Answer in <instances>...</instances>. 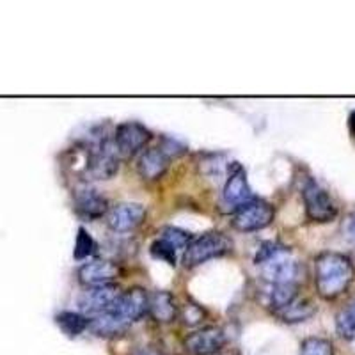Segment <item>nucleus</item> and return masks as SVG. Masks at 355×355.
<instances>
[{
    "label": "nucleus",
    "mask_w": 355,
    "mask_h": 355,
    "mask_svg": "<svg viewBox=\"0 0 355 355\" xmlns=\"http://www.w3.org/2000/svg\"><path fill=\"white\" fill-rule=\"evenodd\" d=\"M222 199L226 202V206L234 208V211L239 210L240 206L247 205L249 201L254 199L252 189H250L249 182H247V173L239 162L231 164L230 171H227L226 185L222 189Z\"/></svg>",
    "instance_id": "obj_10"
},
{
    "label": "nucleus",
    "mask_w": 355,
    "mask_h": 355,
    "mask_svg": "<svg viewBox=\"0 0 355 355\" xmlns=\"http://www.w3.org/2000/svg\"><path fill=\"white\" fill-rule=\"evenodd\" d=\"M290 254V252H288ZM288 254L279 256L272 261L265 263L263 277L265 281L274 284H299L302 279V265L288 258Z\"/></svg>",
    "instance_id": "obj_15"
},
{
    "label": "nucleus",
    "mask_w": 355,
    "mask_h": 355,
    "mask_svg": "<svg viewBox=\"0 0 355 355\" xmlns=\"http://www.w3.org/2000/svg\"><path fill=\"white\" fill-rule=\"evenodd\" d=\"M348 130H350L352 137H355V110H352L348 116Z\"/></svg>",
    "instance_id": "obj_30"
},
{
    "label": "nucleus",
    "mask_w": 355,
    "mask_h": 355,
    "mask_svg": "<svg viewBox=\"0 0 355 355\" xmlns=\"http://www.w3.org/2000/svg\"><path fill=\"white\" fill-rule=\"evenodd\" d=\"M121 268L119 265L109 259H91V261L84 263L78 268V283L84 286H101V284H110L114 279L119 277Z\"/></svg>",
    "instance_id": "obj_14"
},
{
    "label": "nucleus",
    "mask_w": 355,
    "mask_h": 355,
    "mask_svg": "<svg viewBox=\"0 0 355 355\" xmlns=\"http://www.w3.org/2000/svg\"><path fill=\"white\" fill-rule=\"evenodd\" d=\"M148 309H150V293L144 288L133 286L126 291H121L107 311L123 320L126 325H132L144 318L148 315Z\"/></svg>",
    "instance_id": "obj_6"
},
{
    "label": "nucleus",
    "mask_w": 355,
    "mask_h": 355,
    "mask_svg": "<svg viewBox=\"0 0 355 355\" xmlns=\"http://www.w3.org/2000/svg\"><path fill=\"white\" fill-rule=\"evenodd\" d=\"M217 355H239V354H236V352H224V350H222L220 354H217Z\"/></svg>",
    "instance_id": "obj_31"
},
{
    "label": "nucleus",
    "mask_w": 355,
    "mask_h": 355,
    "mask_svg": "<svg viewBox=\"0 0 355 355\" xmlns=\"http://www.w3.org/2000/svg\"><path fill=\"white\" fill-rule=\"evenodd\" d=\"M98 249L96 240L89 234L85 227H78L77 242H75V250H73V258L75 259H85L89 256H93Z\"/></svg>",
    "instance_id": "obj_23"
},
{
    "label": "nucleus",
    "mask_w": 355,
    "mask_h": 355,
    "mask_svg": "<svg viewBox=\"0 0 355 355\" xmlns=\"http://www.w3.org/2000/svg\"><path fill=\"white\" fill-rule=\"evenodd\" d=\"M121 290L114 283L110 284H101V286H91L80 295L78 299V307L80 313L85 315L87 318H94V316L105 313L114 300L119 297Z\"/></svg>",
    "instance_id": "obj_11"
},
{
    "label": "nucleus",
    "mask_w": 355,
    "mask_h": 355,
    "mask_svg": "<svg viewBox=\"0 0 355 355\" xmlns=\"http://www.w3.org/2000/svg\"><path fill=\"white\" fill-rule=\"evenodd\" d=\"M275 217L274 206L263 199L254 198L247 205L240 206L233 215V227L242 233H250V231L265 230L270 226Z\"/></svg>",
    "instance_id": "obj_7"
},
{
    "label": "nucleus",
    "mask_w": 355,
    "mask_h": 355,
    "mask_svg": "<svg viewBox=\"0 0 355 355\" xmlns=\"http://www.w3.org/2000/svg\"><path fill=\"white\" fill-rule=\"evenodd\" d=\"M119 155H117L114 141L101 139L91 146L85 162V174L91 180H110L119 167Z\"/></svg>",
    "instance_id": "obj_5"
},
{
    "label": "nucleus",
    "mask_w": 355,
    "mask_h": 355,
    "mask_svg": "<svg viewBox=\"0 0 355 355\" xmlns=\"http://www.w3.org/2000/svg\"><path fill=\"white\" fill-rule=\"evenodd\" d=\"M130 355H166L164 352L153 350V348H137V350H133Z\"/></svg>",
    "instance_id": "obj_29"
},
{
    "label": "nucleus",
    "mask_w": 355,
    "mask_h": 355,
    "mask_svg": "<svg viewBox=\"0 0 355 355\" xmlns=\"http://www.w3.org/2000/svg\"><path fill=\"white\" fill-rule=\"evenodd\" d=\"M150 254L153 258L160 259V261H166L169 265H176L178 263V252L169 245L167 242H164L162 239H157L153 243L150 245Z\"/></svg>",
    "instance_id": "obj_27"
},
{
    "label": "nucleus",
    "mask_w": 355,
    "mask_h": 355,
    "mask_svg": "<svg viewBox=\"0 0 355 355\" xmlns=\"http://www.w3.org/2000/svg\"><path fill=\"white\" fill-rule=\"evenodd\" d=\"M231 250V240L220 231H206L201 236L192 240L189 249L185 250V261L187 266L194 268V266L202 265V263L210 261V259L222 258Z\"/></svg>",
    "instance_id": "obj_3"
},
{
    "label": "nucleus",
    "mask_w": 355,
    "mask_h": 355,
    "mask_svg": "<svg viewBox=\"0 0 355 355\" xmlns=\"http://www.w3.org/2000/svg\"><path fill=\"white\" fill-rule=\"evenodd\" d=\"M146 206L139 202H119L107 214V226L116 233H128L137 230L146 220Z\"/></svg>",
    "instance_id": "obj_12"
},
{
    "label": "nucleus",
    "mask_w": 355,
    "mask_h": 355,
    "mask_svg": "<svg viewBox=\"0 0 355 355\" xmlns=\"http://www.w3.org/2000/svg\"><path fill=\"white\" fill-rule=\"evenodd\" d=\"M158 239H162L164 242L169 243L176 252H185V250L189 249L190 243H192V240H194V236H192L189 231L182 230V227L167 226L164 227V230H160Z\"/></svg>",
    "instance_id": "obj_22"
},
{
    "label": "nucleus",
    "mask_w": 355,
    "mask_h": 355,
    "mask_svg": "<svg viewBox=\"0 0 355 355\" xmlns=\"http://www.w3.org/2000/svg\"><path fill=\"white\" fill-rule=\"evenodd\" d=\"M178 316L185 323L187 327H196L206 318V311L199 304L187 302L182 307H178Z\"/></svg>",
    "instance_id": "obj_26"
},
{
    "label": "nucleus",
    "mask_w": 355,
    "mask_h": 355,
    "mask_svg": "<svg viewBox=\"0 0 355 355\" xmlns=\"http://www.w3.org/2000/svg\"><path fill=\"white\" fill-rule=\"evenodd\" d=\"M302 199L306 215L309 220L318 224H327L338 217V206L327 190L323 189L316 180L309 178L302 187Z\"/></svg>",
    "instance_id": "obj_4"
},
{
    "label": "nucleus",
    "mask_w": 355,
    "mask_h": 355,
    "mask_svg": "<svg viewBox=\"0 0 355 355\" xmlns=\"http://www.w3.org/2000/svg\"><path fill=\"white\" fill-rule=\"evenodd\" d=\"M299 299V284H274L270 291V307L277 311L284 309Z\"/></svg>",
    "instance_id": "obj_21"
},
{
    "label": "nucleus",
    "mask_w": 355,
    "mask_h": 355,
    "mask_svg": "<svg viewBox=\"0 0 355 355\" xmlns=\"http://www.w3.org/2000/svg\"><path fill=\"white\" fill-rule=\"evenodd\" d=\"M315 313H316V306L311 302V300L297 299L295 302H291L290 306L284 307V309L277 311L275 316L284 323H302L306 322V320L313 318Z\"/></svg>",
    "instance_id": "obj_18"
},
{
    "label": "nucleus",
    "mask_w": 355,
    "mask_h": 355,
    "mask_svg": "<svg viewBox=\"0 0 355 355\" xmlns=\"http://www.w3.org/2000/svg\"><path fill=\"white\" fill-rule=\"evenodd\" d=\"M227 345V334L220 327H202L192 331L183 339V348L189 355H217Z\"/></svg>",
    "instance_id": "obj_9"
},
{
    "label": "nucleus",
    "mask_w": 355,
    "mask_h": 355,
    "mask_svg": "<svg viewBox=\"0 0 355 355\" xmlns=\"http://www.w3.org/2000/svg\"><path fill=\"white\" fill-rule=\"evenodd\" d=\"M73 205L75 211L85 220H94L109 214V201L89 185H80L73 192Z\"/></svg>",
    "instance_id": "obj_13"
},
{
    "label": "nucleus",
    "mask_w": 355,
    "mask_h": 355,
    "mask_svg": "<svg viewBox=\"0 0 355 355\" xmlns=\"http://www.w3.org/2000/svg\"><path fill=\"white\" fill-rule=\"evenodd\" d=\"M55 322L61 329L62 334H66L68 338H77V336L84 334L89 329V322L91 320L87 318L82 313H75V311H62L55 316Z\"/></svg>",
    "instance_id": "obj_19"
},
{
    "label": "nucleus",
    "mask_w": 355,
    "mask_h": 355,
    "mask_svg": "<svg viewBox=\"0 0 355 355\" xmlns=\"http://www.w3.org/2000/svg\"><path fill=\"white\" fill-rule=\"evenodd\" d=\"M343 231H345V234H347L348 240L355 242V211H354V214L348 215L347 218H345Z\"/></svg>",
    "instance_id": "obj_28"
},
{
    "label": "nucleus",
    "mask_w": 355,
    "mask_h": 355,
    "mask_svg": "<svg viewBox=\"0 0 355 355\" xmlns=\"http://www.w3.org/2000/svg\"><path fill=\"white\" fill-rule=\"evenodd\" d=\"M355 266L341 252H322L315 259V284L322 299L334 300L354 283Z\"/></svg>",
    "instance_id": "obj_1"
},
{
    "label": "nucleus",
    "mask_w": 355,
    "mask_h": 355,
    "mask_svg": "<svg viewBox=\"0 0 355 355\" xmlns=\"http://www.w3.org/2000/svg\"><path fill=\"white\" fill-rule=\"evenodd\" d=\"M185 153V146H182L174 139H162L160 146L142 151L137 160V171L144 180L153 182L166 174L173 158Z\"/></svg>",
    "instance_id": "obj_2"
},
{
    "label": "nucleus",
    "mask_w": 355,
    "mask_h": 355,
    "mask_svg": "<svg viewBox=\"0 0 355 355\" xmlns=\"http://www.w3.org/2000/svg\"><path fill=\"white\" fill-rule=\"evenodd\" d=\"M89 320H91L89 322V331L93 332L94 336H100V338H117V336L125 334L130 327L123 320L112 315L110 311H105V313Z\"/></svg>",
    "instance_id": "obj_17"
},
{
    "label": "nucleus",
    "mask_w": 355,
    "mask_h": 355,
    "mask_svg": "<svg viewBox=\"0 0 355 355\" xmlns=\"http://www.w3.org/2000/svg\"><path fill=\"white\" fill-rule=\"evenodd\" d=\"M153 133L146 128L142 123L126 121L117 125L116 133H114V146H116L119 158H132L148 146Z\"/></svg>",
    "instance_id": "obj_8"
},
{
    "label": "nucleus",
    "mask_w": 355,
    "mask_h": 355,
    "mask_svg": "<svg viewBox=\"0 0 355 355\" xmlns=\"http://www.w3.org/2000/svg\"><path fill=\"white\" fill-rule=\"evenodd\" d=\"M288 252H290V249L281 242H265L261 243V247L256 252L254 263L256 265H265V263L272 261V259L279 258V256L288 254Z\"/></svg>",
    "instance_id": "obj_25"
},
{
    "label": "nucleus",
    "mask_w": 355,
    "mask_h": 355,
    "mask_svg": "<svg viewBox=\"0 0 355 355\" xmlns=\"http://www.w3.org/2000/svg\"><path fill=\"white\" fill-rule=\"evenodd\" d=\"M336 331L339 338L352 341L355 338V297L345 304V307L336 316Z\"/></svg>",
    "instance_id": "obj_20"
},
{
    "label": "nucleus",
    "mask_w": 355,
    "mask_h": 355,
    "mask_svg": "<svg viewBox=\"0 0 355 355\" xmlns=\"http://www.w3.org/2000/svg\"><path fill=\"white\" fill-rule=\"evenodd\" d=\"M148 313L158 323H171L178 318V306L171 291L158 290L150 295V309Z\"/></svg>",
    "instance_id": "obj_16"
},
{
    "label": "nucleus",
    "mask_w": 355,
    "mask_h": 355,
    "mask_svg": "<svg viewBox=\"0 0 355 355\" xmlns=\"http://www.w3.org/2000/svg\"><path fill=\"white\" fill-rule=\"evenodd\" d=\"M300 355H334V345L325 338H307L300 345Z\"/></svg>",
    "instance_id": "obj_24"
}]
</instances>
